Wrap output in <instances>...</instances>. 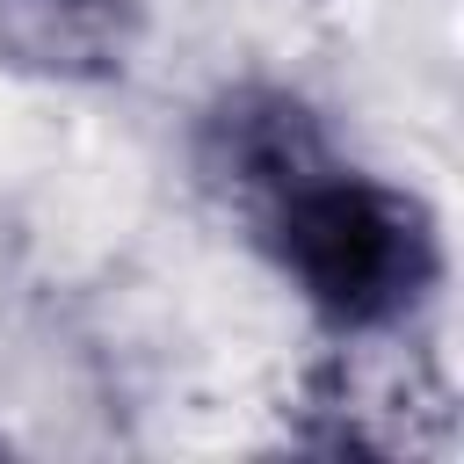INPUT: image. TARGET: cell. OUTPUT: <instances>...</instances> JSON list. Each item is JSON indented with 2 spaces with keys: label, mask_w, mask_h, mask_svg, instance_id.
Listing matches in <instances>:
<instances>
[{
  "label": "cell",
  "mask_w": 464,
  "mask_h": 464,
  "mask_svg": "<svg viewBox=\"0 0 464 464\" xmlns=\"http://www.w3.org/2000/svg\"><path fill=\"white\" fill-rule=\"evenodd\" d=\"M261 232L283 254V268L304 283V297L341 326H392L428 297L442 261L420 196L341 167L312 174L290 203H276Z\"/></svg>",
  "instance_id": "1"
},
{
  "label": "cell",
  "mask_w": 464,
  "mask_h": 464,
  "mask_svg": "<svg viewBox=\"0 0 464 464\" xmlns=\"http://www.w3.org/2000/svg\"><path fill=\"white\" fill-rule=\"evenodd\" d=\"M196 160H203V181H210L225 203H239L254 225H261L276 203H290L312 174L334 167L312 109L290 102V94H276V87H239V94H225V102L203 116Z\"/></svg>",
  "instance_id": "2"
},
{
  "label": "cell",
  "mask_w": 464,
  "mask_h": 464,
  "mask_svg": "<svg viewBox=\"0 0 464 464\" xmlns=\"http://www.w3.org/2000/svg\"><path fill=\"white\" fill-rule=\"evenodd\" d=\"M319 442L326 450H362V457H399L428 450L450 428L442 384L413 355H348L319 377Z\"/></svg>",
  "instance_id": "3"
},
{
  "label": "cell",
  "mask_w": 464,
  "mask_h": 464,
  "mask_svg": "<svg viewBox=\"0 0 464 464\" xmlns=\"http://www.w3.org/2000/svg\"><path fill=\"white\" fill-rule=\"evenodd\" d=\"M0 29L36 65H109L130 29V0H0Z\"/></svg>",
  "instance_id": "4"
}]
</instances>
